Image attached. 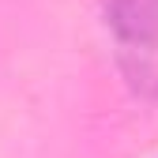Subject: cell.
<instances>
[{
  "label": "cell",
  "instance_id": "6da1fadb",
  "mask_svg": "<svg viewBox=\"0 0 158 158\" xmlns=\"http://www.w3.org/2000/svg\"><path fill=\"white\" fill-rule=\"evenodd\" d=\"M106 23L128 49L158 45V0H102Z\"/></svg>",
  "mask_w": 158,
  "mask_h": 158
}]
</instances>
